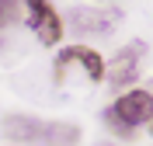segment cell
Wrapping results in <instances>:
<instances>
[{
  "label": "cell",
  "instance_id": "1",
  "mask_svg": "<svg viewBox=\"0 0 153 146\" xmlns=\"http://www.w3.org/2000/svg\"><path fill=\"white\" fill-rule=\"evenodd\" d=\"M4 132L14 139V146H76L80 143V125L70 122H45L35 115H7Z\"/></svg>",
  "mask_w": 153,
  "mask_h": 146
},
{
  "label": "cell",
  "instance_id": "2",
  "mask_svg": "<svg viewBox=\"0 0 153 146\" xmlns=\"http://www.w3.org/2000/svg\"><path fill=\"white\" fill-rule=\"evenodd\" d=\"M153 118V97L143 87H129L111 101V108L105 111V125L111 129L118 139H139V132L150 129Z\"/></svg>",
  "mask_w": 153,
  "mask_h": 146
},
{
  "label": "cell",
  "instance_id": "3",
  "mask_svg": "<svg viewBox=\"0 0 153 146\" xmlns=\"http://www.w3.org/2000/svg\"><path fill=\"white\" fill-rule=\"evenodd\" d=\"M21 14H25V24L31 28V35L42 45H56L63 39V18H59V10L49 0H25Z\"/></svg>",
  "mask_w": 153,
  "mask_h": 146
},
{
  "label": "cell",
  "instance_id": "4",
  "mask_svg": "<svg viewBox=\"0 0 153 146\" xmlns=\"http://www.w3.org/2000/svg\"><path fill=\"white\" fill-rule=\"evenodd\" d=\"M143 49H146V42L136 39L132 45L118 49L111 63H105V84L108 87H115V90H129L132 87V80L139 77V66H143Z\"/></svg>",
  "mask_w": 153,
  "mask_h": 146
},
{
  "label": "cell",
  "instance_id": "5",
  "mask_svg": "<svg viewBox=\"0 0 153 146\" xmlns=\"http://www.w3.org/2000/svg\"><path fill=\"white\" fill-rule=\"evenodd\" d=\"M70 66L84 70V77L91 80V84H101V80H105V59H101V52H94L91 45H70V49H63V52L56 56L52 77H56V80H63Z\"/></svg>",
  "mask_w": 153,
  "mask_h": 146
},
{
  "label": "cell",
  "instance_id": "6",
  "mask_svg": "<svg viewBox=\"0 0 153 146\" xmlns=\"http://www.w3.org/2000/svg\"><path fill=\"white\" fill-rule=\"evenodd\" d=\"M73 21V31L80 35H97V39H105L118 28V21H122V10L118 7H76L70 14Z\"/></svg>",
  "mask_w": 153,
  "mask_h": 146
},
{
  "label": "cell",
  "instance_id": "7",
  "mask_svg": "<svg viewBox=\"0 0 153 146\" xmlns=\"http://www.w3.org/2000/svg\"><path fill=\"white\" fill-rule=\"evenodd\" d=\"M21 4L25 0H0V35L18 21V14H21Z\"/></svg>",
  "mask_w": 153,
  "mask_h": 146
}]
</instances>
